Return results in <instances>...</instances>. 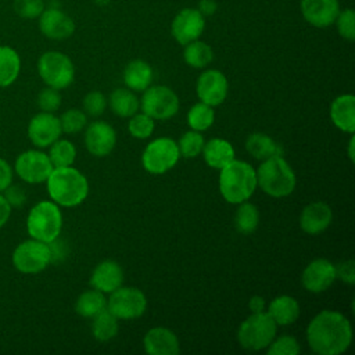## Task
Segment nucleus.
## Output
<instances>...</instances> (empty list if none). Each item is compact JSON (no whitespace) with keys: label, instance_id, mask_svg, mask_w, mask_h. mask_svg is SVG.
Masks as SVG:
<instances>
[{"label":"nucleus","instance_id":"obj_1","mask_svg":"<svg viewBox=\"0 0 355 355\" xmlns=\"http://www.w3.org/2000/svg\"><path fill=\"white\" fill-rule=\"evenodd\" d=\"M309 348L319 355H338L348 349L352 341L349 320L337 311L319 312L306 327Z\"/></svg>","mask_w":355,"mask_h":355},{"label":"nucleus","instance_id":"obj_2","mask_svg":"<svg viewBox=\"0 0 355 355\" xmlns=\"http://www.w3.org/2000/svg\"><path fill=\"white\" fill-rule=\"evenodd\" d=\"M47 193L60 207H76L82 204L89 194V182L76 168H54L46 180Z\"/></svg>","mask_w":355,"mask_h":355},{"label":"nucleus","instance_id":"obj_3","mask_svg":"<svg viewBox=\"0 0 355 355\" xmlns=\"http://www.w3.org/2000/svg\"><path fill=\"white\" fill-rule=\"evenodd\" d=\"M219 171V191L227 202L240 204L254 194L257 173L248 162L234 158Z\"/></svg>","mask_w":355,"mask_h":355},{"label":"nucleus","instance_id":"obj_4","mask_svg":"<svg viewBox=\"0 0 355 355\" xmlns=\"http://www.w3.org/2000/svg\"><path fill=\"white\" fill-rule=\"evenodd\" d=\"M257 173V186L270 197H286L295 189L297 179L293 168L282 155H273L261 162Z\"/></svg>","mask_w":355,"mask_h":355},{"label":"nucleus","instance_id":"obj_5","mask_svg":"<svg viewBox=\"0 0 355 355\" xmlns=\"http://www.w3.org/2000/svg\"><path fill=\"white\" fill-rule=\"evenodd\" d=\"M62 229V214L54 201L36 202L26 216V230L32 239L51 243L60 237Z\"/></svg>","mask_w":355,"mask_h":355},{"label":"nucleus","instance_id":"obj_6","mask_svg":"<svg viewBox=\"0 0 355 355\" xmlns=\"http://www.w3.org/2000/svg\"><path fill=\"white\" fill-rule=\"evenodd\" d=\"M277 324L268 315V312L251 313L239 327V344L248 351L265 349L276 337Z\"/></svg>","mask_w":355,"mask_h":355},{"label":"nucleus","instance_id":"obj_7","mask_svg":"<svg viewBox=\"0 0 355 355\" xmlns=\"http://www.w3.org/2000/svg\"><path fill=\"white\" fill-rule=\"evenodd\" d=\"M37 72L42 80L57 90L68 87L75 78V67L71 58L61 51H46L37 61Z\"/></svg>","mask_w":355,"mask_h":355},{"label":"nucleus","instance_id":"obj_8","mask_svg":"<svg viewBox=\"0 0 355 355\" xmlns=\"http://www.w3.org/2000/svg\"><path fill=\"white\" fill-rule=\"evenodd\" d=\"M12 266L25 275H35L51 263V251L47 243L29 239L19 243L11 255Z\"/></svg>","mask_w":355,"mask_h":355},{"label":"nucleus","instance_id":"obj_9","mask_svg":"<svg viewBox=\"0 0 355 355\" xmlns=\"http://www.w3.org/2000/svg\"><path fill=\"white\" fill-rule=\"evenodd\" d=\"M179 158L178 143L171 137H158L146 146L141 155V165L148 173L162 175L171 171Z\"/></svg>","mask_w":355,"mask_h":355},{"label":"nucleus","instance_id":"obj_10","mask_svg":"<svg viewBox=\"0 0 355 355\" xmlns=\"http://www.w3.org/2000/svg\"><path fill=\"white\" fill-rule=\"evenodd\" d=\"M179 105L178 94L164 85L148 86L140 98L141 111L155 121L172 118L179 111Z\"/></svg>","mask_w":355,"mask_h":355},{"label":"nucleus","instance_id":"obj_11","mask_svg":"<svg viewBox=\"0 0 355 355\" xmlns=\"http://www.w3.org/2000/svg\"><path fill=\"white\" fill-rule=\"evenodd\" d=\"M147 308V298L137 287H118L110 293L107 309L118 319L129 320L140 318Z\"/></svg>","mask_w":355,"mask_h":355},{"label":"nucleus","instance_id":"obj_12","mask_svg":"<svg viewBox=\"0 0 355 355\" xmlns=\"http://www.w3.org/2000/svg\"><path fill=\"white\" fill-rule=\"evenodd\" d=\"M14 173L29 184L44 183L54 169L49 155L40 150L22 151L14 162Z\"/></svg>","mask_w":355,"mask_h":355},{"label":"nucleus","instance_id":"obj_13","mask_svg":"<svg viewBox=\"0 0 355 355\" xmlns=\"http://www.w3.org/2000/svg\"><path fill=\"white\" fill-rule=\"evenodd\" d=\"M205 28V17L197 8L180 10L171 24V33L180 44L200 39Z\"/></svg>","mask_w":355,"mask_h":355},{"label":"nucleus","instance_id":"obj_14","mask_svg":"<svg viewBox=\"0 0 355 355\" xmlns=\"http://www.w3.org/2000/svg\"><path fill=\"white\" fill-rule=\"evenodd\" d=\"M62 130L58 116L54 112H37L28 123V137L33 146L46 148L60 139Z\"/></svg>","mask_w":355,"mask_h":355},{"label":"nucleus","instance_id":"obj_15","mask_svg":"<svg viewBox=\"0 0 355 355\" xmlns=\"http://www.w3.org/2000/svg\"><path fill=\"white\" fill-rule=\"evenodd\" d=\"M229 83L225 76L218 69H207L204 71L196 83V93L200 101L216 107L222 104L227 96Z\"/></svg>","mask_w":355,"mask_h":355},{"label":"nucleus","instance_id":"obj_16","mask_svg":"<svg viewBox=\"0 0 355 355\" xmlns=\"http://www.w3.org/2000/svg\"><path fill=\"white\" fill-rule=\"evenodd\" d=\"M116 144L115 129L104 122L94 121L85 129V146L86 150L94 157L108 155Z\"/></svg>","mask_w":355,"mask_h":355},{"label":"nucleus","instance_id":"obj_17","mask_svg":"<svg viewBox=\"0 0 355 355\" xmlns=\"http://www.w3.org/2000/svg\"><path fill=\"white\" fill-rule=\"evenodd\" d=\"M336 280L334 265L324 258H316L309 262L301 276V283L306 291L322 293L326 291Z\"/></svg>","mask_w":355,"mask_h":355},{"label":"nucleus","instance_id":"obj_18","mask_svg":"<svg viewBox=\"0 0 355 355\" xmlns=\"http://www.w3.org/2000/svg\"><path fill=\"white\" fill-rule=\"evenodd\" d=\"M300 10L304 19L315 28H327L334 24L340 4L337 0H301Z\"/></svg>","mask_w":355,"mask_h":355},{"label":"nucleus","instance_id":"obj_19","mask_svg":"<svg viewBox=\"0 0 355 355\" xmlns=\"http://www.w3.org/2000/svg\"><path fill=\"white\" fill-rule=\"evenodd\" d=\"M40 32L53 40H64L75 32L73 19L58 8H47L39 15Z\"/></svg>","mask_w":355,"mask_h":355},{"label":"nucleus","instance_id":"obj_20","mask_svg":"<svg viewBox=\"0 0 355 355\" xmlns=\"http://www.w3.org/2000/svg\"><path fill=\"white\" fill-rule=\"evenodd\" d=\"M333 219L331 208L323 201H315L304 207L300 215V226L301 229L311 234L316 236L324 232Z\"/></svg>","mask_w":355,"mask_h":355},{"label":"nucleus","instance_id":"obj_21","mask_svg":"<svg viewBox=\"0 0 355 355\" xmlns=\"http://www.w3.org/2000/svg\"><path fill=\"white\" fill-rule=\"evenodd\" d=\"M144 349L150 355H178L180 344L178 336L166 327H153L143 338Z\"/></svg>","mask_w":355,"mask_h":355},{"label":"nucleus","instance_id":"obj_22","mask_svg":"<svg viewBox=\"0 0 355 355\" xmlns=\"http://www.w3.org/2000/svg\"><path fill=\"white\" fill-rule=\"evenodd\" d=\"M123 283V270L121 265L115 261L107 259L100 262L90 277V284L93 288L101 293H112Z\"/></svg>","mask_w":355,"mask_h":355},{"label":"nucleus","instance_id":"obj_23","mask_svg":"<svg viewBox=\"0 0 355 355\" xmlns=\"http://www.w3.org/2000/svg\"><path fill=\"white\" fill-rule=\"evenodd\" d=\"M330 119L336 128L345 133L355 132V97L354 94H341L330 104Z\"/></svg>","mask_w":355,"mask_h":355},{"label":"nucleus","instance_id":"obj_24","mask_svg":"<svg viewBox=\"0 0 355 355\" xmlns=\"http://www.w3.org/2000/svg\"><path fill=\"white\" fill-rule=\"evenodd\" d=\"M201 154L207 165L214 169H222L234 159V148L232 143L220 137H214L205 141Z\"/></svg>","mask_w":355,"mask_h":355},{"label":"nucleus","instance_id":"obj_25","mask_svg":"<svg viewBox=\"0 0 355 355\" xmlns=\"http://www.w3.org/2000/svg\"><path fill=\"white\" fill-rule=\"evenodd\" d=\"M266 312L277 326H288L298 319L300 304L294 297L279 295L269 302Z\"/></svg>","mask_w":355,"mask_h":355},{"label":"nucleus","instance_id":"obj_26","mask_svg":"<svg viewBox=\"0 0 355 355\" xmlns=\"http://www.w3.org/2000/svg\"><path fill=\"white\" fill-rule=\"evenodd\" d=\"M123 82L128 89L144 92L153 82V68L144 60H133L123 69Z\"/></svg>","mask_w":355,"mask_h":355},{"label":"nucleus","instance_id":"obj_27","mask_svg":"<svg viewBox=\"0 0 355 355\" xmlns=\"http://www.w3.org/2000/svg\"><path fill=\"white\" fill-rule=\"evenodd\" d=\"M245 150L255 159L263 161L273 155H282L280 146L268 135L257 132L251 133L245 140Z\"/></svg>","mask_w":355,"mask_h":355},{"label":"nucleus","instance_id":"obj_28","mask_svg":"<svg viewBox=\"0 0 355 355\" xmlns=\"http://www.w3.org/2000/svg\"><path fill=\"white\" fill-rule=\"evenodd\" d=\"M110 107L115 115L130 118L140 108V100L130 89L118 87L110 94Z\"/></svg>","mask_w":355,"mask_h":355},{"label":"nucleus","instance_id":"obj_29","mask_svg":"<svg viewBox=\"0 0 355 355\" xmlns=\"http://www.w3.org/2000/svg\"><path fill=\"white\" fill-rule=\"evenodd\" d=\"M21 71V58L10 46H0V87L12 85Z\"/></svg>","mask_w":355,"mask_h":355},{"label":"nucleus","instance_id":"obj_30","mask_svg":"<svg viewBox=\"0 0 355 355\" xmlns=\"http://www.w3.org/2000/svg\"><path fill=\"white\" fill-rule=\"evenodd\" d=\"M104 308H107V298L96 288L83 291L75 302V311L82 318H93Z\"/></svg>","mask_w":355,"mask_h":355},{"label":"nucleus","instance_id":"obj_31","mask_svg":"<svg viewBox=\"0 0 355 355\" xmlns=\"http://www.w3.org/2000/svg\"><path fill=\"white\" fill-rule=\"evenodd\" d=\"M92 319V333L97 341H108L118 334V318L114 316L107 308L100 311Z\"/></svg>","mask_w":355,"mask_h":355},{"label":"nucleus","instance_id":"obj_32","mask_svg":"<svg viewBox=\"0 0 355 355\" xmlns=\"http://www.w3.org/2000/svg\"><path fill=\"white\" fill-rule=\"evenodd\" d=\"M183 60L193 68H205L214 60V51L209 44L197 39L184 44Z\"/></svg>","mask_w":355,"mask_h":355},{"label":"nucleus","instance_id":"obj_33","mask_svg":"<svg viewBox=\"0 0 355 355\" xmlns=\"http://www.w3.org/2000/svg\"><path fill=\"white\" fill-rule=\"evenodd\" d=\"M49 158L54 168L71 166L76 158V147L67 139H57L49 146Z\"/></svg>","mask_w":355,"mask_h":355},{"label":"nucleus","instance_id":"obj_34","mask_svg":"<svg viewBox=\"0 0 355 355\" xmlns=\"http://www.w3.org/2000/svg\"><path fill=\"white\" fill-rule=\"evenodd\" d=\"M259 223L258 208L247 201L239 204V208L234 214V226L239 233L250 234L252 233Z\"/></svg>","mask_w":355,"mask_h":355},{"label":"nucleus","instance_id":"obj_35","mask_svg":"<svg viewBox=\"0 0 355 355\" xmlns=\"http://www.w3.org/2000/svg\"><path fill=\"white\" fill-rule=\"evenodd\" d=\"M215 121V112L211 105L200 101L194 104L187 112V123L193 130L204 132L212 126Z\"/></svg>","mask_w":355,"mask_h":355},{"label":"nucleus","instance_id":"obj_36","mask_svg":"<svg viewBox=\"0 0 355 355\" xmlns=\"http://www.w3.org/2000/svg\"><path fill=\"white\" fill-rule=\"evenodd\" d=\"M204 143H205V140L200 132L193 130V129L189 132H184L178 141V148H179L180 157L196 158L197 155L201 154Z\"/></svg>","mask_w":355,"mask_h":355},{"label":"nucleus","instance_id":"obj_37","mask_svg":"<svg viewBox=\"0 0 355 355\" xmlns=\"http://www.w3.org/2000/svg\"><path fill=\"white\" fill-rule=\"evenodd\" d=\"M62 133L67 135H75L80 130H83L87 125V115L85 111H80L78 108H69L58 118Z\"/></svg>","mask_w":355,"mask_h":355},{"label":"nucleus","instance_id":"obj_38","mask_svg":"<svg viewBox=\"0 0 355 355\" xmlns=\"http://www.w3.org/2000/svg\"><path fill=\"white\" fill-rule=\"evenodd\" d=\"M155 129V119L148 116L144 112L135 114L130 116L128 122V130L129 133L136 139H147L153 135Z\"/></svg>","mask_w":355,"mask_h":355},{"label":"nucleus","instance_id":"obj_39","mask_svg":"<svg viewBox=\"0 0 355 355\" xmlns=\"http://www.w3.org/2000/svg\"><path fill=\"white\" fill-rule=\"evenodd\" d=\"M300 344L293 336L275 337L266 347L268 355H297L300 352Z\"/></svg>","mask_w":355,"mask_h":355},{"label":"nucleus","instance_id":"obj_40","mask_svg":"<svg viewBox=\"0 0 355 355\" xmlns=\"http://www.w3.org/2000/svg\"><path fill=\"white\" fill-rule=\"evenodd\" d=\"M340 36L348 42L355 39V12L351 8H345L338 12L334 21Z\"/></svg>","mask_w":355,"mask_h":355},{"label":"nucleus","instance_id":"obj_41","mask_svg":"<svg viewBox=\"0 0 355 355\" xmlns=\"http://www.w3.org/2000/svg\"><path fill=\"white\" fill-rule=\"evenodd\" d=\"M37 107L43 112H55L60 105H61V94L60 90L54 87H44L39 94H37Z\"/></svg>","mask_w":355,"mask_h":355},{"label":"nucleus","instance_id":"obj_42","mask_svg":"<svg viewBox=\"0 0 355 355\" xmlns=\"http://www.w3.org/2000/svg\"><path fill=\"white\" fill-rule=\"evenodd\" d=\"M82 105H83V111H85L86 115H90V116H100V115L105 111L107 98H105V96H104L103 93L94 90V92L87 93V94L83 97Z\"/></svg>","mask_w":355,"mask_h":355},{"label":"nucleus","instance_id":"obj_43","mask_svg":"<svg viewBox=\"0 0 355 355\" xmlns=\"http://www.w3.org/2000/svg\"><path fill=\"white\" fill-rule=\"evenodd\" d=\"M14 10L22 18H37L43 10L44 3L43 0H14Z\"/></svg>","mask_w":355,"mask_h":355},{"label":"nucleus","instance_id":"obj_44","mask_svg":"<svg viewBox=\"0 0 355 355\" xmlns=\"http://www.w3.org/2000/svg\"><path fill=\"white\" fill-rule=\"evenodd\" d=\"M1 194L4 196V198L7 200V202L10 204L11 208H19L26 201V193H25L24 187L19 184L11 183Z\"/></svg>","mask_w":355,"mask_h":355},{"label":"nucleus","instance_id":"obj_45","mask_svg":"<svg viewBox=\"0 0 355 355\" xmlns=\"http://www.w3.org/2000/svg\"><path fill=\"white\" fill-rule=\"evenodd\" d=\"M334 268H336V279H340L347 284L355 283V262L352 259L340 262L334 265Z\"/></svg>","mask_w":355,"mask_h":355},{"label":"nucleus","instance_id":"obj_46","mask_svg":"<svg viewBox=\"0 0 355 355\" xmlns=\"http://www.w3.org/2000/svg\"><path fill=\"white\" fill-rule=\"evenodd\" d=\"M14 178L12 166L3 158H0V193H3L11 183Z\"/></svg>","mask_w":355,"mask_h":355},{"label":"nucleus","instance_id":"obj_47","mask_svg":"<svg viewBox=\"0 0 355 355\" xmlns=\"http://www.w3.org/2000/svg\"><path fill=\"white\" fill-rule=\"evenodd\" d=\"M11 207L10 204L7 202V200L4 198V196L0 193V227H3L8 219H10V215H11Z\"/></svg>","mask_w":355,"mask_h":355},{"label":"nucleus","instance_id":"obj_48","mask_svg":"<svg viewBox=\"0 0 355 355\" xmlns=\"http://www.w3.org/2000/svg\"><path fill=\"white\" fill-rule=\"evenodd\" d=\"M216 3L215 0H200L198 1V11L204 15V17H208V15H212L215 11H216Z\"/></svg>","mask_w":355,"mask_h":355},{"label":"nucleus","instance_id":"obj_49","mask_svg":"<svg viewBox=\"0 0 355 355\" xmlns=\"http://www.w3.org/2000/svg\"><path fill=\"white\" fill-rule=\"evenodd\" d=\"M265 306H266V302L265 300L261 297V295H254L250 298V302H248V308L252 313H258V312H263L265 311Z\"/></svg>","mask_w":355,"mask_h":355},{"label":"nucleus","instance_id":"obj_50","mask_svg":"<svg viewBox=\"0 0 355 355\" xmlns=\"http://www.w3.org/2000/svg\"><path fill=\"white\" fill-rule=\"evenodd\" d=\"M354 143H355V139H354V135L351 133V139L348 143V157H349L351 162H354Z\"/></svg>","mask_w":355,"mask_h":355}]
</instances>
